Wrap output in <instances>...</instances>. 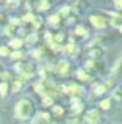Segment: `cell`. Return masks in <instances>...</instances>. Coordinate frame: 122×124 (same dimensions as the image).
<instances>
[{
  "instance_id": "cell-15",
  "label": "cell",
  "mask_w": 122,
  "mask_h": 124,
  "mask_svg": "<svg viewBox=\"0 0 122 124\" xmlns=\"http://www.w3.org/2000/svg\"><path fill=\"white\" fill-rule=\"evenodd\" d=\"M102 108H108V107H110V102H108V101H102Z\"/></svg>"
},
{
  "instance_id": "cell-1",
  "label": "cell",
  "mask_w": 122,
  "mask_h": 124,
  "mask_svg": "<svg viewBox=\"0 0 122 124\" xmlns=\"http://www.w3.org/2000/svg\"><path fill=\"white\" fill-rule=\"evenodd\" d=\"M33 113H34V107H33V102H31L30 99L17 101V104H16V107H14V115H16L17 119H22V121L30 119L31 116H33Z\"/></svg>"
},
{
  "instance_id": "cell-12",
  "label": "cell",
  "mask_w": 122,
  "mask_h": 124,
  "mask_svg": "<svg viewBox=\"0 0 122 124\" xmlns=\"http://www.w3.org/2000/svg\"><path fill=\"white\" fill-rule=\"evenodd\" d=\"M5 31H6V33H8V35H11V33H13V31H14V25H13V24H9V25H8V27H6V28H5Z\"/></svg>"
},
{
  "instance_id": "cell-11",
  "label": "cell",
  "mask_w": 122,
  "mask_h": 124,
  "mask_svg": "<svg viewBox=\"0 0 122 124\" xmlns=\"http://www.w3.org/2000/svg\"><path fill=\"white\" fill-rule=\"evenodd\" d=\"M11 58H14V60H17V58H22V52H19V50L13 52V54H11Z\"/></svg>"
},
{
  "instance_id": "cell-18",
  "label": "cell",
  "mask_w": 122,
  "mask_h": 124,
  "mask_svg": "<svg viewBox=\"0 0 122 124\" xmlns=\"http://www.w3.org/2000/svg\"><path fill=\"white\" fill-rule=\"evenodd\" d=\"M77 33H86V30L83 27H78V28H77Z\"/></svg>"
},
{
  "instance_id": "cell-2",
  "label": "cell",
  "mask_w": 122,
  "mask_h": 124,
  "mask_svg": "<svg viewBox=\"0 0 122 124\" xmlns=\"http://www.w3.org/2000/svg\"><path fill=\"white\" fill-rule=\"evenodd\" d=\"M99 119H100V113L97 112V110H91V112L86 115V121L88 123H91V124H94V123H97Z\"/></svg>"
},
{
  "instance_id": "cell-22",
  "label": "cell",
  "mask_w": 122,
  "mask_h": 124,
  "mask_svg": "<svg viewBox=\"0 0 122 124\" xmlns=\"http://www.w3.org/2000/svg\"><path fill=\"white\" fill-rule=\"evenodd\" d=\"M121 31H122V27H121Z\"/></svg>"
},
{
  "instance_id": "cell-21",
  "label": "cell",
  "mask_w": 122,
  "mask_h": 124,
  "mask_svg": "<svg viewBox=\"0 0 122 124\" xmlns=\"http://www.w3.org/2000/svg\"><path fill=\"white\" fill-rule=\"evenodd\" d=\"M117 6H119V8H122V0H117Z\"/></svg>"
},
{
  "instance_id": "cell-5",
  "label": "cell",
  "mask_w": 122,
  "mask_h": 124,
  "mask_svg": "<svg viewBox=\"0 0 122 124\" xmlns=\"http://www.w3.org/2000/svg\"><path fill=\"white\" fill-rule=\"evenodd\" d=\"M22 46V39H19V38H14V39L9 41V46L8 47H13V49H19Z\"/></svg>"
},
{
  "instance_id": "cell-7",
  "label": "cell",
  "mask_w": 122,
  "mask_h": 124,
  "mask_svg": "<svg viewBox=\"0 0 122 124\" xmlns=\"http://www.w3.org/2000/svg\"><path fill=\"white\" fill-rule=\"evenodd\" d=\"M67 66H69V64H67L66 61H61V63H60V66H58V72L64 74V72H66V69H67Z\"/></svg>"
},
{
  "instance_id": "cell-16",
  "label": "cell",
  "mask_w": 122,
  "mask_h": 124,
  "mask_svg": "<svg viewBox=\"0 0 122 124\" xmlns=\"http://www.w3.org/2000/svg\"><path fill=\"white\" fill-rule=\"evenodd\" d=\"M47 6H49V3H47V2H42V3L39 5V8H41V9H46Z\"/></svg>"
},
{
  "instance_id": "cell-10",
  "label": "cell",
  "mask_w": 122,
  "mask_h": 124,
  "mask_svg": "<svg viewBox=\"0 0 122 124\" xmlns=\"http://www.w3.org/2000/svg\"><path fill=\"white\" fill-rule=\"evenodd\" d=\"M22 88V82H14L13 83V86H11V90L13 91H19Z\"/></svg>"
},
{
  "instance_id": "cell-6",
  "label": "cell",
  "mask_w": 122,
  "mask_h": 124,
  "mask_svg": "<svg viewBox=\"0 0 122 124\" xmlns=\"http://www.w3.org/2000/svg\"><path fill=\"white\" fill-rule=\"evenodd\" d=\"M9 55V47L8 46H2L0 47V57H8Z\"/></svg>"
},
{
  "instance_id": "cell-9",
  "label": "cell",
  "mask_w": 122,
  "mask_h": 124,
  "mask_svg": "<svg viewBox=\"0 0 122 124\" xmlns=\"http://www.w3.org/2000/svg\"><path fill=\"white\" fill-rule=\"evenodd\" d=\"M105 90H107V86H105V85H99V86H95V94H102Z\"/></svg>"
},
{
  "instance_id": "cell-4",
  "label": "cell",
  "mask_w": 122,
  "mask_h": 124,
  "mask_svg": "<svg viewBox=\"0 0 122 124\" xmlns=\"http://www.w3.org/2000/svg\"><path fill=\"white\" fill-rule=\"evenodd\" d=\"M91 22L95 25V27H103V25H105L103 17H99V16H92V17H91Z\"/></svg>"
},
{
  "instance_id": "cell-17",
  "label": "cell",
  "mask_w": 122,
  "mask_h": 124,
  "mask_svg": "<svg viewBox=\"0 0 122 124\" xmlns=\"http://www.w3.org/2000/svg\"><path fill=\"white\" fill-rule=\"evenodd\" d=\"M78 77H80V79H88V76H86L85 72H81V71L78 72Z\"/></svg>"
},
{
  "instance_id": "cell-19",
  "label": "cell",
  "mask_w": 122,
  "mask_h": 124,
  "mask_svg": "<svg viewBox=\"0 0 122 124\" xmlns=\"http://www.w3.org/2000/svg\"><path fill=\"white\" fill-rule=\"evenodd\" d=\"M66 50H67V52H74V46H72V44H70V46H67V49H66Z\"/></svg>"
},
{
  "instance_id": "cell-3",
  "label": "cell",
  "mask_w": 122,
  "mask_h": 124,
  "mask_svg": "<svg viewBox=\"0 0 122 124\" xmlns=\"http://www.w3.org/2000/svg\"><path fill=\"white\" fill-rule=\"evenodd\" d=\"M9 93V83L8 82H0V96L6 97Z\"/></svg>"
},
{
  "instance_id": "cell-13",
  "label": "cell",
  "mask_w": 122,
  "mask_h": 124,
  "mask_svg": "<svg viewBox=\"0 0 122 124\" xmlns=\"http://www.w3.org/2000/svg\"><path fill=\"white\" fill-rule=\"evenodd\" d=\"M53 112H55V115H63V108L61 107H53Z\"/></svg>"
},
{
  "instance_id": "cell-8",
  "label": "cell",
  "mask_w": 122,
  "mask_h": 124,
  "mask_svg": "<svg viewBox=\"0 0 122 124\" xmlns=\"http://www.w3.org/2000/svg\"><path fill=\"white\" fill-rule=\"evenodd\" d=\"M42 104H44L46 107H49V105H52V104H53V99H52L50 96H44V99H42Z\"/></svg>"
},
{
  "instance_id": "cell-14",
  "label": "cell",
  "mask_w": 122,
  "mask_h": 124,
  "mask_svg": "<svg viewBox=\"0 0 122 124\" xmlns=\"http://www.w3.org/2000/svg\"><path fill=\"white\" fill-rule=\"evenodd\" d=\"M49 21H50V24H56V22H58V16H52Z\"/></svg>"
},
{
  "instance_id": "cell-20",
  "label": "cell",
  "mask_w": 122,
  "mask_h": 124,
  "mask_svg": "<svg viewBox=\"0 0 122 124\" xmlns=\"http://www.w3.org/2000/svg\"><path fill=\"white\" fill-rule=\"evenodd\" d=\"M2 27H3V16L0 14V28H2Z\"/></svg>"
}]
</instances>
